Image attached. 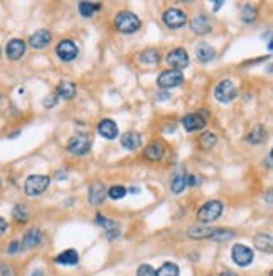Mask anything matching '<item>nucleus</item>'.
Returning a JSON list of instances; mask_svg holds the SVG:
<instances>
[{"label":"nucleus","instance_id":"nucleus-3","mask_svg":"<svg viewBox=\"0 0 273 276\" xmlns=\"http://www.w3.org/2000/svg\"><path fill=\"white\" fill-rule=\"evenodd\" d=\"M66 148L71 155H86L91 150V138H89L88 133H76L74 137L69 138Z\"/></svg>","mask_w":273,"mask_h":276},{"label":"nucleus","instance_id":"nucleus-22","mask_svg":"<svg viewBox=\"0 0 273 276\" xmlns=\"http://www.w3.org/2000/svg\"><path fill=\"white\" fill-rule=\"evenodd\" d=\"M143 155H145V159H148L150 162H157V160H160L162 157H164V147H162V143L153 142L143 150Z\"/></svg>","mask_w":273,"mask_h":276},{"label":"nucleus","instance_id":"nucleus-16","mask_svg":"<svg viewBox=\"0 0 273 276\" xmlns=\"http://www.w3.org/2000/svg\"><path fill=\"white\" fill-rule=\"evenodd\" d=\"M42 243V234L39 229H31V231L25 232L22 243H20V248L22 249H32V248H37Z\"/></svg>","mask_w":273,"mask_h":276},{"label":"nucleus","instance_id":"nucleus-33","mask_svg":"<svg viewBox=\"0 0 273 276\" xmlns=\"http://www.w3.org/2000/svg\"><path fill=\"white\" fill-rule=\"evenodd\" d=\"M110 199H113V201H120L127 195V189L123 185H112L108 189V192H106Z\"/></svg>","mask_w":273,"mask_h":276},{"label":"nucleus","instance_id":"nucleus-28","mask_svg":"<svg viewBox=\"0 0 273 276\" xmlns=\"http://www.w3.org/2000/svg\"><path fill=\"white\" fill-rule=\"evenodd\" d=\"M212 231H214L212 227L196 226V227H191L187 234H189V237H193V239H204V237H209V236H211Z\"/></svg>","mask_w":273,"mask_h":276},{"label":"nucleus","instance_id":"nucleus-8","mask_svg":"<svg viewBox=\"0 0 273 276\" xmlns=\"http://www.w3.org/2000/svg\"><path fill=\"white\" fill-rule=\"evenodd\" d=\"M78 54H79V49H78V46L74 44L72 41L69 39H65V41H61L59 44L56 46V56L61 59L63 62H71V61H74L76 57H78Z\"/></svg>","mask_w":273,"mask_h":276},{"label":"nucleus","instance_id":"nucleus-15","mask_svg":"<svg viewBox=\"0 0 273 276\" xmlns=\"http://www.w3.org/2000/svg\"><path fill=\"white\" fill-rule=\"evenodd\" d=\"M98 133L106 140L117 138V135H118L117 123H115L113 120H110V118H105V120H101L100 123H98Z\"/></svg>","mask_w":273,"mask_h":276},{"label":"nucleus","instance_id":"nucleus-9","mask_svg":"<svg viewBox=\"0 0 273 276\" xmlns=\"http://www.w3.org/2000/svg\"><path fill=\"white\" fill-rule=\"evenodd\" d=\"M167 64L170 66V69L172 71H181L186 69L187 66H189V56H187V51L186 49H174L170 51L167 54Z\"/></svg>","mask_w":273,"mask_h":276},{"label":"nucleus","instance_id":"nucleus-4","mask_svg":"<svg viewBox=\"0 0 273 276\" xmlns=\"http://www.w3.org/2000/svg\"><path fill=\"white\" fill-rule=\"evenodd\" d=\"M223 214V202L221 201H207L201 209L198 211V221L201 222H214Z\"/></svg>","mask_w":273,"mask_h":276},{"label":"nucleus","instance_id":"nucleus-29","mask_svg":"<svg viewBox=\"0 0 273 276\" xmlns=\"http://www.w3.org/2000/svg\"><path fill=\"white\" fill-rule=\"evenodd\" d=\"M216 142H217V138L212 131H204V133L201 135V138H199V145H201V148H204V150L212 148L216 145Z\"/></svg>","mask_w":273,"mask_h":276},{"label":"nucleus","instance_id":"nucleus-32","mask_svg":"<svg viewBox=\"0 0 273 276\" xmlns=\"http://www.w3.org/2000/svg\"><path fill=\"white\" fill-rule=\"evenodd\" d=\"M257 15H258V12H257V8H255V7H250V5L243 7V10H241V20L245 24L255 22V20H257Z\"/></svg>","mask_w":273,"mask_h":276},{"label":"nucleus","instance_id":"nucleus-21","mask_svg":"<svg viewBox=\"0 0 273 276\" xmlns=\"http://www.w3.org/2000/svg\"><path fill=\"white\" fill-rule=\"evenodd\" d=\"M255 248L262 253H272L273 251V241L270 234H257L255 236Z\"/></svg>","mask_w":273,"mask_h":276},{"label":"nucleus","instance_id":"nucleus-36","mask_svg":"<svg viewBox=\"0 0 273 276\" xmlns=\"http://www.w3.org/2000/svg\"><path fill=\"white\" fill-rule=\"evenodd\" d=\"M136 276H155V270L150 265H142L136 270Z\"/></svg>","mask_w":273,"mask_h":276},{"label":"nucleus","instance_id":"nucleus-11","mask_svg":"<svg viewBox=\"0 0 273 276\" xmlns=\"http://www.w3.org/2000/svg\"><path fill=\"white\" fill-rule=\"evenodd\" d=\"M5 54L10 61H19L25 54V42L22 39H12L5 46Z\"/></svg>","mask_w":273,"mask_h":276},{"label":"nucleus","instance_id":"nucleus-43","mask_svg":"<svg viewBox=\"0 0 273 276\" xmlns=\"http://www.w3.org/2000/svg\"><path fill=\"white\" fill-rule=\"evenodd\" d=\"M219 276H238L236 273H233V271H223Z\"/></svg>","mask_w":273,"mask_h":276},{"label":"nucleus","instance_id":"nucleus-44","mask_svg":"<svg viewBox=\"0 0 273 276\" xmlns=\"http://www.w3.org/2000/svg\"><path fill=\"white\" fill-rule=\"evenodd\" d=\"M221 7H223V2H216V3H214V12L219 10Z\"/></svg>","mask_w":273,"mask_h":276},{"label":"nucleus","instance_id":"nucleus-23","mask_svg":"<svg viewBox=\"0 0 273 276\" xmlns=\"http://www.w3.org/2000/svg\"><path fill=\"white\" fill-rule=\"evenodd\" d=\"M248 142L251 143V145H258V143H263L267 140V130L263 125H257L251 128V131L248 133Z\"/></svg>","mask_w":273,"mask_h":276},{"label":"nucleus","instance_id":"nucleus-35","mask_svg":"<svg viewBox=\"0 0 273 276\" xmlns=\"http://www.w3.org/2000/svg\"><path fill=\"white\" fill-rule=\"evenodd\" d=\"M96 224H100V226H103V227L106 229V231H108V229L117 227V224H115L113 221H110V219L103 218V216H101V214H98V216H96Z\"/></svg>","mask_w":273,"mask_h":276},{"label":"nucleus","instance_id":"nucleus-34","mask_svg":"<svg viewBox=\"0 0 273 276\" xmlns=\"http://www.w3.org/2000/svg\"><path fill=\"white\" fill-rule=\"evenodd\" d=\"M12 216L19 224H25L29 221V212L24 206H15L14 211H12Z\"/></svg>","mask_w":273,"mask_h":276},{"label":"nucleus","instance_id":"nucleus-19","mask_svg":"<svg viewBox=\"0 0 273 276\" xmlns=\"http://www.w3.org/2000/svg\"><path fill=\"white\" fill-rule=\"evenodd\" d=\"M120 142H122V147L127 148V150H136V148L142 145V137L136 131H130V133L123 135Z\"/></svg>","mask_w":273,"mask_h":276},{"label":"nucleus","instance_id":"nucleus-17","mask_svg":"<svg viewBox=\"0 0 273 276\" xmlns=\"http://www.w3.org/2000/svg\"><path fill=\"white\" fill-rule=\"evenodd\" d=\"M191 29L193 32H196L198 36H204L211 31V22L206 15H196L193 20H191Z\"/></svg>","mask_w":273,"mask_h":276},{"label":"nucleus","instance_id":"nucleus-38","mask_svg":"<svg viewBox=\"0 0 273 276\" xmlns=\"http://www.w3.org/2000/svg\"><path fill=\"white\" fill-rule=\"evenodd\" d=\"M20 249H22V248H20V241H19V239H14V241H12V243H10V246H8V248H7V253L14 256V254L19 253Z\"/></svg>","mask_w":273,"mask_h":276},{"label":"nucleus","instance_id":"nucleus-12","mask_svg":"<svg viewBox=\"0 0 273 276\" xmlns=\"http://www.w3.org/2000/svg\"><path fill=\"white\" fill-rule=\"evenodd\" d=\"M182 126L186 131H198L206 126V120L199 113H189L182 118Z\"/></svg>","mask_w":273,"mask_h":276},{"label":"nucleus","instance_id":"nucleus-30","mask_svg":"<svg viewBox=\"0 0 273 276\" xmlns=\"http://www.w3.org/2000/svg\"><path fill=\"white\" fill-rule=\"evenodd\" d=\"M155 276H179V266L174 263H165L160 266L159 271H155Z\"/></svg>","mask_w":273,"mask_h":276},{"label":"nucleus","instance_id":"nucleus-45","mask_svg":"<svg viewBox=\"0 0 273 276\" xmlns=\"http://www.w3.org/2000/svg\"><path fill=\"white\" fill-rule=\"evenodd\" d=\"M0 54H2V49H0Z\"/></svg>","mask_w":273,"mask_h":276},{"label":"nucleus","instance_id":"nucleus-41","mask_svg":"<svg viewBox=\"0 0 273 276\" xmlns=\"http://www.w3.org/2000/svg\"><path fill=\"white\" fill-rule=\"evenodd\" d=\"M7 229H8V224H7V221L3 219V218H0V236H3L7 232Z\"/></svg>","mask_w":273,"mask_h":276},{"label":"nucleus","instance_id":"nucleus-6","mask_svg":"<svg viewBox=\"0 0 273 276\" xmlns=\"http://www.w3.org/2000/svg\"><path fill=\"white\" fill-rule=\"evenodd\" d=\"M184 83V74L181 73V71H164V73L159 74V78H157V84H159V88L162 90H170V88H177L181 86V84Z\"/></svg>","mask_w":273,"mask_h":276},{"label":"nucleus","instance_id":"nucleus-40","mask_svg":"<svg viewBox=\"0 0 273 276\" xmlns=\"http://www.w3.org/2000/svg\"><path fill=\"white\" fill-rule=\"evenodd\" d=\"M118 234H120V231H118L117 227H113V229H108L106 231V239H115V237H118Z\"/></svg>","mask_w":273,"mask_h":276},{"label":"nucleus","instance_id":"nucleus-18","mask_svg":"<svg viewBox=\"0 0 273 276\" xmlns=\"http://www.w3.org/2000/svg\"><path fill=\"white\" fill-rule=\"evenodd\" d=\"M76 95V86L71 81H63L56 88V98L58 100H71Z\"/></svg>","mask_w":273,"mask_h":276},{"label":"nucleus","instance_id":"nucleus-26","mask_svg":"<svg viewBox=\"0 0 273 276\" xmlns=\"http://www.w3.org/2000/svg\"><path fill=\"white\" fill-rule=\"evenodd\" d=\"M78 8H79V14L83 17H91L101 8V3H98V2H79Z\"/></svg>","mask_w":273,"mask_h":276},{"label":"nucleus","instance_id":"nucleus-24","mask_svg":"<svg viewBox=\"0 0 273 276\" xmlns=\"http://www.w3.org/2000/svg\"><path fill=\"white\" fill-rule=\"evenodd\" d=\"M187 175H189V173L179 172L172 177V182H170V190H172L174 194L184 192V189L187 187Z\"/></svg>","mask_w":273,"mask_h":276},{"label":"nucleus","instance_id":"nucleus-37","mask_svg":"<svg viewBox=\"0 0 273 276\" xmlns=\"http://www.w3.org/2000/svg\"><path fill=\"white\" fill-rule=\"evenodd\" d=\"M42 105H44V108H54V106L58 105V98H56V95L46 96L44 101H42Z\"/></svg>","mask_w":273,"mask_h":276},{"label":"nucleus","instance_id":"nucleus-14","mask_svg":"<svg viewBox=\"0 0 273 276\" xmlns=\"http://www.w3.org/2000/svg\"><path fill=\"white\" fill-rule=\"evenodd\" d=\"M106 199V189L103 184H100V182H95L91 187H89L88 190V201L89 204H93V206H100V204H103Z\"/></svg>","mask_w":273,"mask_h":276},{"label":"nucleus","instance_id":"nucleus-2","mask_svg":"<svg viewBox=\"0 0 273 276\" xmlns=\"http://www.w3.org/2000/svg\"><path fill=\"white\" fill-rule=\"evenodd\" d=\"M51 184V179L46 175H31L27 177L24 182V192L29 195V197H37V195L44 194L48 190V187Z\"/></svg>","mask_w":273,"mask_h":276},{"label":"nucleus","instance_id":"nucleus-39","mask_svg":"<svg viewBox=\"0 0 273 276\" xmlns=\"http://www.w3.org/2000/svg\"><path fill=\"white\" fill-rule=\"evenodd\" d=\"M201 184V179H198L196 175H187V187H194V185H199Z\"/></svg>","mask_w":273,"mask_h":276},{"label":"nucleus","instance_id":"nucleus-31","mask_svg":"<svg viewBox=\"0 0 273 276\" xmlns=\"http://www.w3.org/2000/svg\"><path fill=\"white\" fill-rule=\"evenodd\" d=\"M233 237H234V232L233 231L214 229V231L211 232V236H209L207 239H211V241H228V239H233Z\"/></svg>","mask_w":273,"mask_h":276},{"label":"nucleus","instance_id":"nucleus-46","mask_svg":"<svg viewBox=\"0 0 273 276\" xmlns=\"http://www.w3.org/2000/svg\"><path fill=\"white\" fill-rule=\"evenodd\" d=\"M0 185H2V182H0Z\"/></svg>","mask_w":273,"mask_h":276},{"label":"nucleus","instance_id":"nucleus-20","mask_svg":"<svg viewBox=\"0 0 273 276\" xmlns=\"http://www.w3.org/2000/svg\"><path fill=\"white\" fill-rule=\"evenodd\" d=\"M78 261H79V256H78V251H74V249H66V251H63L61 254L56 256L58 265L74 266L78 265Z\"/></svg>","mask_w":273,"mask_h":276},{"label":"nucleus","instance_id":"nucleus-27","mask_svg":"<svg viewBox=\"0 0 273 276\" xmlns=\"http://www.w3.org/2000/svg\"><path fill=\"white\" fill-rule=\"evenodd\" d=\"M159 59H160V54H159V51H155V49H147L140 54V61H142L143 64H148V66L157 64Z\"/></svg>","mask_w":273,"mask_h":276},{"label":"nucleus","instance_id":"nucleus-25","mask_svg":"<svg viewBox=\"0 0 273 276\" xmlns=\"http://www.w3.org/2000/svg\"><path fill=\"white\" fill-rule=\"evenodd\" d=\"M196 57H198L201 62H209L212 57H214V49L203 42V44H199L198 48H196Z\"/></svg>","mask_w":273,"mask_h":276},{"label":"nucleus","instance_id":"nucleus-5","mask_svg":"<svg viewBox=\"0 0 273 276\" xmlns=\"http://www.w3.org/2000/svg\"><path fill=\"white\" fill-rule=\"evenodd\" d=\"M214 98L219 103H231L238 98V88L234 86L231 79H224L214 88Z\"/></svg>","mask_w":273,"mask_h":276},{"label":"nucleus","instance_id":"nucleus-7","mask_svg":"<svg viewBox=\"0 0 273 276\" xmlns=\"http://www.w3.org/2000/svg\"><path fill=\"white\" fill-rule=\"evenodd\" d=\"M162 20H164V24L167 25L169 29H174V31H176V29H181L186 25L187 15L184 10H181V8H169V10L164 12Z\"/></svg>","mask_w":273,"mask_h":276},{"label":"nucleus","instance_id":"nucleus-13","mask_svg":"<svg viewBox=\"0 0 273 276\" xmlns=\"http://www.w3.org/2000/svg\"><path fill=\"white\" fill-rule=\"evenodd\" d=\"M51 42V32L46 31V29H41V31H36L29 37V46L32 49H44L48 48Z\"/></svg>","mask_w":273,"mask_h":276},{"label":"nucleus","instance_id":"nucleus-1","mask_svg":"<svg viewBox=\"0 0 273 276\" xmlns=\"http://www.w3.org/2000/svg\"><path fill=\"white\" fill-rule=\"evenodd\" d=\"M140 19L136 17L134 12H120L117 17H115V29L122 34H134L140 29Z\"/></svg>","mask_w":273,"mask_h":276},{"label":"nucleus","instance_id":"nucleus-10","mask_svg":"<svg viewBox=\"0 0 273 276\" xmlns=\"http://www.w3.org/2000/svg\"><path fill=\"white\" fill-rule=\"evenodd\" d=\"M231 258L238 266H248L253 261V251L245 244H234L231 249Z\"/></svg>","mask_w":273,"mask_h":276},{"label":"nucleus","instance_id":"nucleus-42","mask_svg":"<svg viewBox=\"0 0 273 276\" xmlns=\"http://www.w3.org/2000/svg\"><path fill=\"white\" fill-rule=\"evenodd\" d=\"M0 273H2V276H12L5 265H0Z\"/></svg>","mask_w":273,"mask_h":276}]
</instances>
